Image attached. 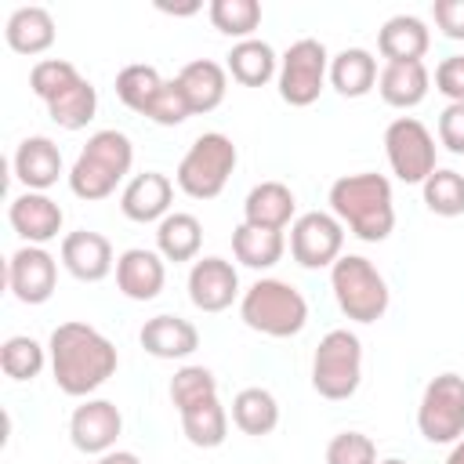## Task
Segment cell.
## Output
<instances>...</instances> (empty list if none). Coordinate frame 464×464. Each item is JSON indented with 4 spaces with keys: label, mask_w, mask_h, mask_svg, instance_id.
I'll return each instance as SVG.
<instances>
[{
    "label": "cell",
    "mask_w": 464,
    "mask_h": 464,
    "mask_svg": "<svg viewBox=\"0 0 464 464\" xmlns=\"http://www.w3.org/2000/svg\"><path fill=\"white\" fill-rule=\"evenodd\" d=\"M51 373L65 395H91L116 373V348L87 323H62L51 334Z\"/></svg>",
    "instance_id": "cell-1"
},
{
    "label": "cell",
    "mask_w": 464,
    "mask_h": 464,
    "mask_svg": "<svg viewBox=\"0 0 464 464\" xmlns=\"http://www.w3.org/2000/svg\"><path fill=\"white\" fill-rule=\"evenodd\" d=\"M330 210L362 243H381L395 228L392 185L384 174H344L330 185Z\"/></svg>",
    "instance_id": "cell-2"
},
{
    "label": "cell",
    "mask_w": 464,
    "mask_h": 464,
    "mask_svg": "<svg viewBox=\"0 0 464 464\" xmlns=\"http://www.w3.org/2000/svg\"><path fill=\"white\" fill-rule=\"evenodd\" d=\"M134 163V145L123 130H98L87 138V145L80 149L72 170H69V188L72 196L94 203L116 192V185L123 181V174Z\"/></svg>",
    "instance_id": "cell-3"
},
{
    "label": "cell",
    "mask_w": 464,
    "mask_h": 464,
    "mask_svg": "<svg viewBox=\"0 0 464 464\" xmlns=\"http://www.w3.org/2000/svg\"><path fill=\"white\" fill-rule=\"evenodd\" d=\"M239 315L250 330L268 334V337H294L304 330L308 323V301L301 297L297 286L283 283V279H257L243 301H239Z\"/></svg>",
    "instance_id": "cell-4"
},
{
    "label": "cell",
    "mask_w": 464,
    "mask_h": 464,
    "mask_svg": "<svg viewBox=\"0 0 464 464\" xmlns=\"http://www.w3.org/2000/svg\"><path fill=\"white\" fill-rule=\"evenodd\" d=\"M330 286H334L337 308L355 323H377L388 312V283L359 254H344L334 261Z\"/></svg>",
    "instance_id": "cell-5"
},
{
    "label": "cell",
    "mask_w": 464,
    "mask_h": 464,
    "mask_svg": "<svg viewBox=\"0 0 464 464\" xmlns=\"http://www.w3.org/2000/svg\"><path fill=\"white\" fill-rule=\"evenodd\" d=\"M236 170V145L221 130L199 134L192 149L178 163V188L192 199H214L228 185V174Z\"/></svg>",
    "instance_id": "cell-6"
},
{
    "label": "cell",
    "mask_w": 464,
    "mask_h": 464,
    "mask_svg": "<svg viewBox=\"0 0 464 464\" xmlns=\"http://www.w3.org/2000/svg\"><path fill=\"white\" fill-rule=\"evenodd\" d=\"M362 381V344L352 330H330L319 348H315V359H312V388L330 399V402H341V399H352L355 388Z\"/></svg>",
    "instance_id": "cell-7"
},
{
    "label": "cell",
    "mask_w": 464,
    "mask_h": 464,
    "mask_svg": "<svg viewBox=\"0 0 464 464\" xmlns=\"http://www.w3.org/2000/svg\"><path fill=\"white\" fill-rule=\"evenodd\" d=\"M417 428L428 442H457L464 435V377L460 373H439L428 381L420 406H417Z\"/></svg>",
    "instance_id": "cell-8"
},
{
    "label": "cell",
    "mask_w": 464,
    "mask_h": 464,
    "mask_svg": "<svg viewBox=\"0 0 464 464\" xmlns=\"http://www.w3.org/2000/svg\"><path fill=\"white\" fill-rule=\"evenodd\" d=\"M326 76H330L326 47L319 40L304 36V40L290 44L283 62H279V98L294 109H304L319 98Z\"/></svg>",
    "instance_id": "cell-9"
},
{
    "label": "cell",
    "mask_w": 464,
    "mask_h": 464,
    "mask_svg": "<svg viewBox=\"0 0 464 464\" xmlns=\"http://www.w3.org/2000/svg\"><path fill=\"white\" fill-rule=\"evenodd\" d=\"M384 152H388V163H392L395 178L406 181V185H417V181L424 185L428 174L435 170V138L413 116H399V120L388 123Z\"/></svg>",
    "instance_id": "cell-10"
},
{
    "label": "cell",
    "mask_w": 464,
    "mask_h": 464,
    "mask_svg": "<svg viewBox=\"0 0 464 464\" xmlns=\"http://www.w3.org/2000/svg\"><path fill=\"white\" fill-rule=\"evenodd\" d=\"M344 246V225L326 210H308L290 225V254L301 268H334Z\"/></svg>",
    "instance_id": "cell-11"
},
{
    "label": "cell",
    "mask_w": 464,
    "mask_h": 464,
    "mask_svg": "<svg viewBox=\"0 0 464 464\" xmlns=\"http://www.w3.org/2000/svg\"><path fill=\"white\" fill-rule=\"evenodd\" d=\"M58 265L44 246H22L7 261V286L22 304H44L54 294Z\"/></svg>",
    "instance_id": "cell-12"
},
{
    "label": "cell",
    "mask_w": 464,
    "mask_h": 464,
    "mask_svg": "<svg viewBox=\"0 0 464 464\" xmlns=\"http://www.w3.org/2000/svg\"><path fill=\"white\" fill-rule=\"evenodd\" d=\"M123 431V417L116 402L109 399H87L83 406L72 410L69 420V439L80 453H109Z\"/></svg>",
    "instance_id": "cell-13"
},
{
    "label": "cell",
    "mask_w": 464,
    "mask_h": 464,
    "mask_svg": "<svg viewBox=\"0 0 464 464\" xmlns=\"http://www.w3.org/2000/svg\"><path fill=\"white\" fill-rule=\"evenodd\" d=\"M7 221H11V228L29 246H44V243H51L62 232L65 214H62V207L51 196H44V192H22V196L11 199Z\"/></svg>",
    "instance_id": "cell-14"
},
{
    "label": "cell",
    "mask_w": 464,
    "mask_h": 464,
    "mask_svg": "<svg viewBox=\"0 0 464 464\" xmlns=\"http://www.w3.org/2000/svg\"><path fill=\"white\" fill-rule=\"evenodd\" d=\"M239 294V276L225 257H203L188 272V297L199 312H225Z\"/></svg>",
    "instance_id": "cell-15"
},
{
    "label": "cell",
    "mask_w": 464,
    "mask_h": 464,
    "mask_svg": "<svg viewBox=\"0 0 464 464\" xmlns=\"http://www.w3.org/2000/svg\"><path fill=\"white\" fill-rule=\"evenodd\" d=\"M62 265L80 283H102L112 272V243L102 232H69L62 239Z\"/></svg>",
    "instance_id": "cell-16"
},
{
    "label": "cell",
    "mask_w": 464,
    "mask_h": 464,
    "mask_svg": "<svg viewBox=\"0 0 464 464\" xmlns=\"http://www.w3.org/2000/svg\"><path fill=\"white\" fill-rule=\"evenodd\" d=\"M163 279H167V268L156 250L130 246L116 257V286L130 301H152L163 290Z\"/></svg>",
    "instance_id": "cell-17"
},
{
    "label": "cell",
    "mask_w": 464,
    "mask_h": 464,
    "mask_svg": "<svg viewBox=\"0 0 464 464\" xmlns=\"http://www.w3.org/2000/svg\"><path fill=\"white\" fill-rule=\"evenodd\" d=\"M170 199H174L170 178L160 174V170H145V174H138V178L127 181V188H123V196H120V210H123L130 221H138V225H145V221H163L167 210H170Z\"/></svg>",
    "instance_id": "cell-18"
},
{
    "label": "cell",
    "mask_w": 464,
    "mask_h": 464,
    "mask_svg": "<svg viewBox=\"0 0 464 464\" xmlns=\"http://www.w3.org/2000/svg\"><path fill=\"white\" fill-rule=\"evenodd\" d=\"M62 174V149L44 138V134H33L18 145L14 152V178L25 185V192H44L58 181Z\"/></svg>",
    "instance_id": "cell-19"
},
{
    "label": "cell",
    "mask_w": 464,
    "mask_h": 464,
    "mask_svg": "<svg viewBox=\"0 0 464 464\" xmlns=\"http://www.w3.org/2000/svg\"><path fill=\"white\" fill-rule=\"evenodd\" d=\"M138 337L152 359H185L199 348V330L181 315H152Z\"/></svg>",
    "instance_id": "cell-20"
},
{
    "label": "cell",
    "mask_w": 464,
    "mask_h": 464,
    "mask_svg": "<svg viewBox=\"0 0 464 464\" xmlns=\"http://www.w3.org/2000/svg\"><path fill=\"white\" fill-rule=\"evenodd\" d=\"M178 87L188 102L192 112H214L221 102H225V91H228V76L218 62L210 58H196L188 62L181 72H178Z\"/></svg>",
    "instance_id": "cell-21"
},
{
    "label": "cell",
    "mask_w": 464,
    "mask_h": 464,
    "mask_svg": "<svg viewBox=\"0 0 464 464\" xmlns=\"http://www.w3.org/2000/svg\"><path fill=\"white\" fill-rule=\"evenodd\" d=\"M294 192L283 185V181H261L246 192V203H243V221L254 225V228H272V232H283L294 218Z\"/></svg>",
    "instance_id": "cell-22"
},
{
    "label": "cell",
    "mask_w": 464,
    "mask_h": 464,
    "mask_svg": "<svg viewBox=\"0 0 464 464\" xmlns=\"http://www.w3.org/2000/svg\"><path fill=\"white\" fill-rule=\"evenodd\" d=\"M431 33L417 14H395L377 33V51L388 62H420L428 54Z\"/></svg>",
    "instance_id": "cell-23"
},
{
    "label": "cell",
    "mask_w": 464,
    "mask_h": 464,
    "mask_svg": "<svg viewBox=\"0 0 464 464\" xmlns=\"http://www.w3.org/2000/svg\"><path fill=\"white\" fill-rule=\"evenodd\" d=\"M428 65L424 62H388L377 76V91L392 109H413L428 94Z\"/></svg>",
    "instance_id": "cell-24"
},
{
    "label": "cell",
    "mask_w": 464,
    "mask_h": 464,
    "mask_svg": "<svg viewBox=\"0 0 464 464\" xmlns=\"http://www.w3.org/2000/svg\"><path fill=\"white\" fill-rule=\"evenodd\" d=\"M7 47L18 51V54H44L51 44H54V18L47 7H18L11 18H7Z\"/></svg>",
    "instance_id": "cell-25"
},
{
    "label": "cell",
    "mask_w": 464,
    "mask_h": 464,
    "mask_svg": "<svg viewBox=\"0 0 464 464\" xmlns=\"http://www.w3.org/2000/svg\"><path fill=\"white\" fill-rule=\"evenodd\" d=\"M330 83L344 98H362L377 83V62L362 47H344L337 58H330Z\"/></svg>",
    "instance_id": "cell-26"
},
{
    "label": "cell",
    "mask_w": 464,
    "mask_h": 464,
    "mask_svg": "<svg viewBox=\"0 0 464 464\" xmlns=\"http://www.w3.org/2000/svg\"><path fill=\"white\" fill-rule=\"evenodd\" d=\"M228 72L243 87H265L276 76V51H272V44H265L257 36L232 44V51H228Z\"/></svg>",
    "instance_id": "cell-27"
},
{
    "label": "cell",
    "mask_w": 464,
    "mask_h": 464,
    "mask_svg": "<svg viewBox=\"0 0 464 464\" xmlns=\"http://www.w3.org/2000/svg\"><path fill=\"white\" fill-rule=\"evenodd\" d=\"M199 243H203V225L192 218V214H167L156 228V246H160V257L163 261H192L199 254Z\"/></svg>",
    "instance_id": "cell-28"
},
{
    "label": "cell",
    "mask_w": 464,
    "mask_h": 464,
    "mask_svg": "<svg viewBox=\"0 0 464 464\" xmlns=\"http://www.w3.org/2000/svg\"><path fill=\"white\" fill-rule=\"evenodd\" d=\"M286 250V239L283 232H272V228H254V225H239L232 232V254L239 265L246 268H272Z\"/></svg>",
    "instance_id": "cell-29"
},
{
    "label": "cell",
    "mask_w": 464,
    "mask_h": 464,
    "mask_svg": "<svg viewBox=\"0 0 464 464\" xmlns=\"http://www.w3.org/2000/svg\"><path fill=\"white\" fill-rule=\"evenodd\" d=\"M232 424L246 435H268L279 424V402L268 388H243L232 399Z\"/></svg>",
    "instance_id": "cell-30"
},
{
    "label": "cell",
    "mask_w": 464,
    "mask_h": 464,
    "mask_svg": "<svg viewBox=\"0 0 464 464\" xmlns=\"http://www.w3.org/2000/svg\"><path fill=\"white\" fill-rule=\"evenodd\" d=\"M181 431L192 446L199 450H214L225 442L228 435V413L218 399H207V402H196L188 410H181Z\"/></svg>",
    "instance_id": "cell-31"
},
{
    "label": "cell",
    "mask_w": 464,
    "mask_h": 464,
    "mask_svg": "<svg viewBox=\"0 0 464 464\" xmlns=\"http://www.w3.org/2000/svg\"><path fill=\"white\" fill-rule=\"evenodd\" d=\"M98 112V91L80 76L72 87H65L58 98L47 102V116L65 130H83Z\"/></svg>",
    "instance_id": "cell-32"
},
{
    "label": "cell",
    "mask_w": 464,
    "mask_h": 464,
    "mask_svg": "<svg viewBox=\"0 0 464 464\" xmlns=\"http://www.w3.org/2000/svg\"><path fill=\"white\" fill-rule=\"evenodd\" d=\"M424 203L439 218H460L464 214V174L435 167L424 181Z\"/></svg>",
    "instance_id": "cell-33"
},
{
    "label": "cell",
    "mask_w": 464,
    "mask_h": 464,
    "mask_svg": "<svg viewBox=\"0 0 464 464\" xmlns=\"http://www.w3.org/2000/svg\"><path fill=\"white\" fill-rule=\"evenodd\" d=\"M160 87H163V76L152 69V65H127V69H120V76H116V98L127 105V109H134V112H149V105H152V98L160 94Z\"/></svg>",
    "instance_id": "cell-34"
},
{
    "label": "cell",
    "mask_w": 464,
    "mask_h": 464,
    "mask_svg": "<svg viewBox=\"0 0 464 464\" xmlns=\"http://www.w3.org/2000/svg\"><path fill=\"white\" fill-rule=\"evenodd\" d=\"M210 22L225 36L250 40L254 29L261 25V4L257 0H214L210 4Z\"/></svg>",
    "instance_id": "cell-35"
},
{
    "label": "cell",
    "mask_w": 464,
    "mask_h": 464,
    "mask_svg": "<svg viewBox=\"0 0 464 464\" xmlns=\"http://www.w3.org/2000/svg\"><path fill=\"white\" fill-rule=\"evenodd\" d=\"M207 399H218V381L207 366H181L170 377V402L178 406V413Z\"/></svg>",
    "instance_id": "cell-36"
},
{
    "label": "cell",
    "mask_w": 464,
    "mask_h": 464,
    "mask_svg": "<svg viewBox=\"0 0 464 464\" xmlns=\"http://www.w3.org/2000/svg\"><path fill=\"white\" fill-rule=\"evenodd\" d=\"M0 366L11 381H33L44 370V348L25 334L7 337L4 348H0Z\"/></svg>",
    "instance_id": "cell-37"
},
{
    "label": "cell",
    "mask_w": 464,
    "mask_h": 464,
    "mask_svg": "<svg viewBox=\"0 0 464 464\" xmlns=\"http://www.w3.org/2000/svg\"><path fill=\"white\" fill-rule=\"evenodd\" d=\"M76 80H80V72H76V65L65 62V58H44V62H36L33 72H29V87H33V94H36L40 102L58 98V94H62L65 87H72Z\"/></svg>",
    "instance_id": "cell-38"
},
{
    "label": "cell",
    "mask_w": 464,
    "mask_h": 464,
    "mask_svg": "<svg viewBox=\"0 0 464 464\" xmlns=\"http://www.w3.org/2000/svg\"><path fill=\"white\" fill-rule=\"evenodd\" d=\"M326 464H377V446L362 431H341L326 446Z\"/></svg>",
    "instance_id": "cell-39"
},
{
    "label": "cell",
    "mask_w": 464,
    "mask_h": 464,
    "mask_svg": "<svg viewBox=\"0 0 464 464\" xmlns=\"http://www.w3.org/2000/svg\"><path fill=\"white\" fill-rule=\"evenodd\" d=\"M145 116H149L152 123H160V127H178V123H185V120L192 116V109H188V102H185L178 80H163V87H160V94L152 98V105H149Z\"/></svg>",
    "instance_id": "cell-40"
},
{
    "label": "cell",
    "mask_w": 464,
    "mask_h": 464,
    "mask_svg": "<svg viewBox=\"0 0 464 464\" xmlns=\"http://www.w3.org/2000/svg\"><path fill=\"white\" fill-rule=\"evenodd\" d=\"M435 91H442L450 102H464V54H450L439 62Z\"/></svg>",
    "instance_id": "cell-41"
},
{
    "label": "cell",
    "mask_w": 464,
    "mask_h": 464,
    "mask_svg": "<svg viewBox=\"0 0 464 464\" xmlns=\"http://www.w3.org/2000/svg\"><path fill=\"white\" fill-rule=\"evenodd\" d=\"M439 141L450 152L464 156V102H450L442 109V116H439Z\"/></svg>",
    "instance_id": "cell-42"
},
{
    "label": "cell",
    "mask_w": 464,
    "mask_h": 464,
    "mask_svg": "<svg viewBox=\"0 0 464 464\" xmlns=\"http://www.w3.org/2000/svg\"><path fill=\"white\" fill-rule=\"evenodd\" d=\"M431 18L450 40H464V0H435Z\"/></svg>",
    "instance_id": "cell-43"
},
{
    "label": "cell",
    "mask_w": 464,
    "mask_h": 464,
    "mask_svg": "<svg viewBox=\"0 0 464 464\" xmlns=\"http://www.w3.org/2000/svg\"><path fill=\"white\" fill-rule=\"evenodd\" d=\"M94 464H141L134 453H127V450H109V453H102Z\"/></svg>",
    "instance_id": "cell-44"
},
{
    "label": "cell",
    "mask_w": 464,
    "mask_h": 464,
    "mask_svg": "<svg viewBox=\"0 0 464 464\" xmlns=\"http://www.w3.org/2000/svg\"><path fill=\"white\" fill-rule=\"evenodd\" d=\"M446 464H464V439H457V442H453V450H450Z\"/></svg>",
    "instance_id": "cell-45"
},
{
    "label": "cell",
    "mask_w": 464,
    "mask_h": 464,
    "mask_svg": "<svg viewBox=\"0 0 464 464\" xmlns=\"http://www.w3.org/2000/svg\"><path fill=\"white\" fill-rule=\"evenodd\" d=\"M381 464H406V460H399V457H388V460H381Z\"/></svg>",
    "instance_id": "cell-46"
}]
</instances>
